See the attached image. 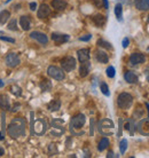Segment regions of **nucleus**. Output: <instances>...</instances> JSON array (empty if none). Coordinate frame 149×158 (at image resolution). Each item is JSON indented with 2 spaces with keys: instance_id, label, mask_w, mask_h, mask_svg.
Here are the masks:
<instances>
[{
  "instance_id": "obj_9",
  "label": "nucleus",
  "mask_w": 149,
  "mask_h": 158,
  "mask_svg": "<svg viewBox=\"0 0 149 158\" xmlns=\"http://www.w3.org/2000/svg\"><path fill=\"white\" fill-rule=\"evenodd\" d=\"M5 62H6V65H7L8 68L14 69V68H16L21 63V60H20V56L17 55V53H9V54H7V56H6Z\"/></svg>"
},
{
  "instance_id": "obj_4",
  "label": "nucleus",
  "mask_w": 149,
  "mask_h": 158,
  "mask_svg": "<svg viewBox=\"0 0 149 158\" xmlns=\"http://www.w3.org/2000/svg\"><path fill=\"white\" fill-rule=\"evenodd\" d=\"M85 123H86V117H85L84 114H78V115H76L74 117H72L70 122L71 133L76 134V131L82 130L83 126L85 125Z\"/></svg>"
},
{
  "instance_id": "obj_18",
  "label": "nucleus",
  "mask_w": 149,
  "mask_h": 158,
  "mask_svg": "<svg viewBox=\"0 0 149 158\" xmlns=\"http://www.w3.org/2000/svg\"><path fill=\"white\" fill-rule=\"evenodd\" d=\"M92 21H93V23H94L98 28H103L107 22V17L101 15V14H96V15H94L92 17Z\"/></svg>"
},
{
  "instance_id": "obj_3",
  "label": "nucleus",
  "mask_w": 149,
  "mask_h": 158,
  "mask_svg": "<svg viewBox=\"0 0 149 158\" xmlns=\"http://www.w3.org/2000/svg\"><path fill=\"white\" fill-rule=\"evenodd\" d=\"M31 134L43 135L47 131V123L45 119H38L33 122V112H31Z\"/></svg>"
},
{
  "instance_id": "obj_16",
  "label": "nucleus",
  "mask_w": 149,
  "mask_h": 158,
  "mask_svg": "<svg viewBox=\"0 0 149 158\" xmlns=\"http://www.w3.org/2000/svg\"><path fill=\"white\" fill-rule=\"evenodd\" d=\"M91 70V63L90 61H85V62H80V67H79V76L84 78L90 73Z\"/></svg>"
},
{
  "instance_id": "obj_39",
  "label": "nucleus",
  "mask_w": 149,
  "mask_h": 158,
  "mask_svg": "<svg viewBox=\"0 0 149 158\" xmlns=\"http://www.w3.org/2000/svg\"><path fill=\"white\" fill-rule=\"evenodd\" d=\"M91 39H92V35H90V33H88V35H85L84 37H80V38H79V40H80V41H90Z\"/></svg>"
},
{
  "instance_id": "obj_17",
  "label": "nucleus",
  "mask_w": 149,
  "mask_h": 158,
  "mask_svg": "<svg viewBox=\"0 0 149 158\" xmlns=\"http://www.w3.org/2000/svg\"><path fill=\"white\" fill-rule=\"evenodd\" d=\"M51 5L52 7L56 9V10H59V12H62V10H64L68 7V2L66 0H53Z\"/></svg>"
},
{
  "instance_id": "obj_31",
  "label": "nucleus",
  "mask_w": 149,
  "mask_h": 158,
  "mask_svg": "<svg viewBox=\"0 0 149 158\" xmlns=\"http://www.w3.org/2000/svg\"><path fill=\"white\" fill-rule=\"evenodd\" d=\"M127 146H129V142H127V140H126V139L121 140V142H119V150H121V154L122 155L125 154L126 149H127Z\"/></svg>"
},
{
  "instance_id": "obj_44",
  "label": "nucleus",
  "mask_w": 149,
  "mask_h": 158,
  "mask_svg": "<svg viewBox=\"0 0 149 158\" xmlns=\"http://www.w3.org/2000/svg\"><path fill=\"white\" fill-rule=\"evenodd\" d=\"M145 76H146V78H147V81L149 83V67L145 70Z\"/></svg>"
},
{
  "instance_id": "obj_5",
  "label": "nucleus",
  "mask_w": 149,
  "mask_h": 158,
  "mask_svg": "<svg viewBox=\"0 0 149 158\" xmlns=\"http://www.w3.org/2000/svg\"><path fill=\"white\" fill-rule=\"evenodd\" d=\"M133 103V96L130 94V93H126V92H123L118 95L117 98V106L123 110H126L131 108Z\"/></svg>"
},
{
  "instance_id": "obj_6",
  "label": "nucleus",
  "mask_w": 149,
  "mask_h": 158,
  "mask_svg": "<svg viewBox=\"0 0 149 158\" xmlns=\"http://www.w3.org/2000/svg\"><path fill=\"white\" fill-rule=\"evenodd\" d=\"M64 120L60 118H54L51 122V135L52 136H61L64 133V127H63Z\"/></svg>"
},
{
  "instance_id": "obj_38",
  "label": "nucleus",
  "mask_w": 149,
  "mask_h": 158,
  "mask_svg": "<svg viewBox=\"0 0 149 158\" xmlns=\"http://www.w3.org/2000/svg\"><path fill=\"white\" fill-rule=\"evenodd\" d=\"M129 45H130V39L127 38V37H125V38L123 39V41H122L123 48H127V47H129Z\"/></svg>"
},
{
  "instance_id": "obj_33",
  "label": "nucleus",
  "mask_w": 149,
  "mask_h": 158,
  "mask_svg": "<svg viewBox=\"0 0 149 158\" xmlns=\"http://www.w3.org/2000/svg\"><path fill=\"white\" fill-rule=\"evenodd\" d=\"M106 73H107V76H108L109 78H114L115 75H116V70H115V68L113 67V65H109V67L107 68Z\"/></svg>"
},
{
  "instance_id": "obj_13",
  "label": "nucleus",
  "mask_w": 149,
  "mask_h": 158,
  "mask_svg": "<svg viewBox=\"0 0 149 158\" xmlns=\"http://www.w3.org/2000/svg\"><path fill=\"white\" fill-rule=\"evenodd\" d=\"M138 132L142 135H149V118L142 119L138 123Z\"/></svg>"
},
{
  "instance_id": "obj_35",
  "label": "nucleus",
  "mask_w": 149,
  "mask_h": 158,
  "mask_svg": "<svg viewBox=\"0 0 149 158\" xmlns=\"http://www.w3.org/2000/svg\"><path fill=\"white\" fill-rule=\"evenodd\" d=\"M11 91H12L13 94L16 95V96H21V95H22V89H21L19 86H16V85L11 87Z\"/></svg>"
},
{
  "instance_id": "obj_43",
  "label": "nucleus",
  "mask_w": 149,
  "mask_h": 158,
  "mask_svg": "<svg viewBox=\"0 0 149 158\" xmlns=\"http://www.w3.org/2000/svg\"><path fill=\"white\" fill-rule=\"evenodd\" d=\"M93 130H94V119H91V135H93Z\"/></svg>"
},
{
  "instance_id": "obj_37",
  "label": "nucleus",
  "mask_w": 149,
  "mask_h": 158,
  "mask_svg": "<svg viewBox=\"0 0 149 158\" xmlns=\"http://www.w3.org/2000/svg\"><path fill=\"white\" fill-rule=\"evenodd\" d=\"M118 124H119V126H118V132H117V136H122V131H123V119L119 118L118 120Z\"/></svg>"
},
{
  "instance_id": "obj_25",
  "label": "nucleus",
  "mask_w": 149,
  "mask_h": 158,
  "mask_svg": "<svg viewBox=\"0 0 149 158\" xmlns=\"http://www.w3.org/2000/svg\"><path fill=\"white\" fill-rule=\"evenodd\" d=\"M11 19V12L7 10V9H4L0 12V24H5L7 23Z\"/></svg>"
},
{
  "instance_id": "obj_2",
  "label": "nucleus",
  "mask_w": 149,
  "mask_h": 158,
  "mask_svg": "<svg viewBox=\"0 0 149 158\" xmlns=\"http://www.w3.org/2000/svg\"><path fill=\"white\" fill-rule=\"evenodd\" d=\"M115 130V124L114 122L109 118L101 119L98 124V131L100 132V134L103 136H109V135L114 134Z\"/></svg>"
},
{
  "instance_id": "obj_50",
  "label": "nucleus",
  "mask_w": 149,
  "mask_h": 158,
  "mask_svg": "<svg viewBox=\"0 0 149 158\" xmlns=\"http://www.w3.org/2000/svg\"><path fill=\"white\" fill-rule=\"evenodd\" d=\"M148 22H149V15H148Z\"/></svg>"
},
{
  "instance_id": "obj_15",
  "label": "nucleus",
  "mask_w": 149,
  "mask_h": 158,
  "mask_svg": "<svg viewBox=\"0 0 149 158\" xmlns=\"http://www.w3.org/2000/svg\"><path fill=\"white\" fill-rule=\"evenodd\" d=\"M95 59L98 61L99 63L106 64L109 62V56L104 51H101V49H98L95 51Z\"/></svg>"
},
{
  "instance_id": "obj_14",
  "label": "nucleus",
  "mask_w": 149,
  "mask_h": 158,
  "mask_svg": "<svg viewBox=\"0 0 149 158\" xmlns=\"http://www.w3.org/2000/svg\"><path fill=\"white\" fill-rule=\"evenodd\" d=\"M51 15V7L47 4H41L37 10V16L38 19H46Z\"/></svg>"
},
{
  "instance_id": "obj_10",
  "label": "nucleus",
  "mask_w": 149,
  "mask_h": 158,
  "mask_svg": "<svg viewBox=\"0 0 149 158\" xmlns=\"http://www.w3.org/2000/svg\"><path fill=\"white\" fill-rule=\"evenodd\" d=\"M146 61V56L142 54V53H133L130 55L129 62L131 65H138V64H142L145 63Z\"/></svg>"
},
{
  "instance_id": "obj_23",
  "label": "nucleus",
  "mask_w": 149,
  "mask_h": 158,
  "mask_svg": "<svg viewBox=\"0 0 149 158\" xmlns=\"http://www.w3.org/2000/svg\"><path fill=\"white\" fill-rule=\"evenodd\" d=\"M124 79L126 83L129 84H137L138 83V76L133 71H126L124 73Z\"/></svg>"
},
{
  "instance_id": "obj_24",
  "label": "nucleus",
  "mask_w": 149,
  "mask_h": 158,
  "mask_svg": "<svg viewBox=\"0 0 149 158\" xmlns=\"http://www.w3.org/2000/svg\"><path fill=\"white\" fill-rule=\"evenodd\" d=\"M60 108H61V101L57 99L51 101L47 106V109L49 111H57V110H60Z\"/></svg>"
},
{
  "instance_id": "obj_7",
  "label": "nucleus",
  "mask_w": 149,
  "mask_h": 158,
  "mask_svg": "<svg viewBox=\"0 0 149 158\" xmlns=\"http://www.w3.org/2000/svg\"><path fill=\"white\" fill-rule=\"evenodd\" d=\"M47 75L51 78L57 80V81H61V80H63V79L66 78L64 70L59 67H55V65H49L47 68Z\"/></svg>"
},
{
  "instance_id": "obj_22",
  "label": "nucleus",
  "mask_w": 149,
  "mask_h": 158,
  "mask_svg": "<svg viewBox=\"0 0 149 158\" xmlns=\"http://www.w3.org/2000/svg\"><path fill=\"white\" fill-rule=\"evenodd\" d=\"M20 27L22 28V30L24 31H29L31 28V22L29 16H21L20 17Z\"/></svg>"
},
{
  "instance_id": "obj_26",
  "label": "nucleus",
  "mask_w": 149,
  "mask_h": 158,
  "mask_svg": "<svg viewBox=\"0 0 149 158\" xmlns=\"http://www.w3.org/2000/svg\"><path fill=\"white\" fill-rule=\"evenodd\" d=\"M110 144V141H109V139L108 138H102L101 140H100V142H99L98 144V150L99 151H103V150H106L107 148L109 147Z\"/></svg>"
},
{
  "instance_id": "obj_19",
  "label": "nucleus",
  "mask_w": 149,
  "mask_h": 158,
  "mask_svg": "<svg viewBox=\"0 0 149 158\" xmlns=\"http://www.w3.org/2000/svg\"><path fill=\"white\" fill-rule=\"evenodd\" d=\"M77 56H78L79 62H85V61H90V49L88 48H82L77 52Z\"/></svg>"
},
{
  "instance_id": "obj_11",
  "label": "nucleus",
  "mask_w": 149,
  "mask_h": 158,
  "mask_svg": "<svg viewBox=\"0 0 149 158\" xmlns=\"http://www.w3.org/2000/svg\"><path fill=\"white\" fill-rule=\"evenodd\" d=\"M52 40L54 41L56 45H61V44L68 43L70 40L69 35H64V33H57V32H53L52 33Z\"/></svg>"
},
{
  "instance_id": "obj_47",
  "label": "nucleus",
  "mask_w": 149,
  "mask_h": 158,
  "mask_svg": "<svg viewBox=\"0 0 149 158\" xmlns=\"http://www.w3.org/2000/svg\"><path fill=\"white\" fill-rule=\"evenodd\" d=\"M4 139H5V135L2 133H0V140H4Z\"/></svg>"
},
{
  "instance_id": "obj_29",
  "label": "nucleus",
  "mask_w": 149,
  "mask_h": 158,
  "mask_svg": "<svg viewBox=\"0 0 149 158\" xmlns=\"http://www.w3.org/2000/svg\"><path fill=\"white\" fill-rule=\"evenodd\" d=\"M96 44H98V46H100V47L109 49V51H113V45H111L109 41H106V40H103V39H99Z\"/></svg>"
},
{
  "instance_id": "obj_20",
  "label": "nucleus",
  "mask_w": 149,
  "mask_h": 158,
  "mask_svg": "<svg viewBox=\"0 0 149 158\" xmlns=\"http://www.w3.org/2000/svg\"><path fill=\"white\" fill-rule=\"evenodd\" d=\"M0 109L2 111H7L11 109V103H9V99L7 95H0Z\"/></svg>"
},
{
  "instance_id": "obj_40",
  "label": "nucleus",
  "mask_w": 149,
  "mask_h": 158,
  "mask_svg": "<svg viewBox=\"0 0 149 158\" xmlns=\"http://www.w3.org/2000/svg\"><path fill=\"white\" fill-rule=\"evenodd\" d=\"M29 7H30V9H31L32 12H33V10H36V9H37V2H35V1H33V2H30Z\"/></svg>"
},
{
  "instance_id": "obj_48",
  "label": "nucleus",
  "mask_w": 149,
  "mask_h": 158,
  "mask_svg": "<svg viewBox=\"0 0 149 158\" xmlns=\"http://www.w3.org/2000/svg\"><path fill=\"white\" fill-rule=\"evenodd\" d=\"M2 155H4V149L0 148V156H2Z\"/></svg>"
},
{
  "instance_id": "obj_8",
  "label": "nucleus",
  "mask_w": 149,
  "mask_h": 158,
  "mask_svg": "<svg viewBox=\"0 0 149 158\" xmlns=\"http://www.w3.org/2000/svg\"><path fill=\"white\" fill-rule=\"evenodd\" d=\"M61 67L66 72L72 71L76 68V60L72 56H66L61 60Z\"/></svg>"
},
{
  "instance_id": "obj_42",
  "label": "nucleus",
  "mask_w": 149,
  "mask_h": 158,
  "mask_svg": "<svg viewBox=\"0 0 149 158\" xmlns=\"http://www.w3.org/2000/svg\"><path fill=\"white\" fill-rule=\"evenodd\" d=\"M102 5H103L104 9H108V8H109V2H108V0H102Z\"/></svg>"
},
{
  "instance_id": "obj_41",
  "label": "nucleus",
  "mask_w": 149,
  "mask_h": 158,
  "mask_svg": "<svg viewBox=\"0 0 149 158\" xmlns=\"http://www.w3.org/2000/svg\"><path fill=\"white\" fill-rule=\"evenodd\" d=\"M93 2H94V5L96 7H99V8L102 7V0H93Z\"/></svg>"
},
{
  "instance_id": "obj_32",
  "label": "nucleus",
  "mask_w": 149,
  "mask_h": 158,
  "mask_svg": "<svg viewBox=\"0 0 149 158\" xmlns=\"http://www.w3.org/2000/svg\"><path fill=\"white\" fill-rule=\"evenodd\" d=\"M100 91L102 92V94L106 95V96H109L110 92H109V87L106 83H101L100 84Z\"/></svg>"
},
{
  "instance_id": "obj_46",
  "label": "nucleus",
  "mask_w": 149,
  "mask_h": 158,
  "mask_svg": "<svg viewBox=\"0 0 149 158\" xmlns=\"http://www.w3.org/2000/svg\"><path fill=\"white\" fill-rule=\"evenodd\" d=\"M4 86H5V83L0 79V88H1V87H4Z\"/></svg>"
},
{
  "instance_id": "obj_1",
  "label": "nucleus",
  "mask_w": 149,
  "mask_h": 158,
  "mask_svg": "<svg viewBox=\"0 0 149 158\" xmlns=\"http://www.w3.org/2000/svg\"><path fill=\"white\" fill-rule=\"evenodd\" d=\"M25 128H27V122L24 118H14L9 123L7 127L8 135L13 139H19L21 136H24L25 134Z\"/></svg>"
},
{
  "instance_id": "obj_21",
  "label": "nucleus",
  "mask_w": 149,
  "mask_h": 158,
  "mask_svg": "<svg viewBox=\"0 0 149 158\" xmlns=\"http://www.w3.org/2000/svg\"><path fill=\"white\" fill-rule=\"evenodd\" d=\"M134 5L135 8L141 12H146L149 9V0H134Z\"/></svg>"
},
{
  "instance_id": "obj_12",
  "label": "nucleus",
  "mask_w": 149,
  "mask_h": 158,
  "mask_svg": "<svg viewBox=\"0 0 149 158\" xmlns=\"http://www.w3.org/2000/svg\"><path fill=\"white\" fill-rule=\"evenodd\" d=\"M30 38L37 40V41L40 43L41 45H47V43H48V37L46 36L44 32H40V31H32L31 33H30Z\"/></svg>"
},
{
  "instance_id": "obj_49",
  "label": "nucleus",
  "mask_w": 149,
  "mask_h": 158,
  "mask_svg": "<svg viewBox=\"0 0 149 158\" xmlns=\"http://www.w3.org/2000/svg\"><path fill=\"white\" fill-rule=\"evenodd\" d=\"M146 107H147V109H148V112H149V103H146ZM149 118V117H148Z\"/></svg>"
},
{
  "instance_id": "obj_34",
  "label": "nucleus",
  "mask_w": 149,
  "mask_h": 158,
  "mask_svg": "<svg viewBox=\"0 0 149 158\" xmlns=\"http://www.w3.org/2000/svg\"><path fill=\"white\" fill-rule=\"evenodd\" d=\"M48 154H49V156H55V155L57 154V148H56L55 144L51 143V144L48 146Z\"/></svg>"
},
{
  "instance_id": "obj_36",
  "label": "nucleus",
  "mask_w": 149,
  "mask_h": 158,
  "mask_svg": "<svg viewBox=\"0 0 149 158\" xmlns=\"http://www.w3.org/2000/svg\"><path fill=\"white\" fill-rule=\"evenodd\" d=\"M0 40L1 41H7V43H11V44H15L16 41L14 38H11V37H7V36H1L0 37Z\"/></svg>"
},
{
  "instance_id": "obj_27",
  "label": "nucleus",
  "mask_w": 149,
  "mask_h": 158,
  "mask_svg": "<svg viewBox=\"0 0 149 158\" xmlns=\"http://www.w3.org/2000/svg\"><path fill=\"white\" fill-rule=\"evenodd\" d=\"M40 89L43 92H49L52 89V83L48 79H43L40 81Z\"/></svg>"
},
{
  "instance_id": "obj_45",
  "label": "nucleus",
  "mask_w": 149,
  "mask_h": 158,
  "mask_svg": "<svg viewBox=\"0 0 149 158\" xmlns=\"http://www.w3.org/2000/svg\"><path fill=\"white\" fill-rule=\"evenodd\" d=\"M107 157H108V158L115 157V155H114V152H113V151H109V152H108V155H107Z\"/></svg>"
},
{
  "instance_id": "obj_30",
  "label": "nucleus",
  "mask_w": 149,
  "mask_h": 158,
  "mask_svg": "<svg viewBox=\"0 0 149 158\" xmlns=\"http://www.w3.org/2000/svg\"><path fill=\"white\" fill-rule=\"evenodd\" d=\"M7 28L11 31H17L19 30V28H17V20L16 19H12V20L8 22Z\"/></svg>"
},
{
  "instance_id": "obj_28",
  "label": "nucleus",
  "mask_w": 149,
  "mask_h": 158,
  "mask_svg": "<svg viewBox=\"0 0 149 158\" xmlns=\"http://www.w3.org/2000/svg\"><path fill=\"white\" fill-rule=\"evenodd\" d=\"M115 15H116V19H117L119 22L123 21V6L122 4H117L115 6Z\"/></svg>"
}]
</instances>
